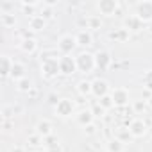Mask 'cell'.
<instances>
[{
    "label": "cell",
    "instance_id": "7",
    "mask_svg": "<svg viewBox=\"0 0 152 152\" xmlns=\"http://www.w3.org/2000/svg\"><path fill=\"white\" fill-rule=\"evenodd\" d=\"M97 7H99V11H100L102 15L111 16V15L116 13V9H118V2H116V0H100V2L97 4Z\"/></svg>",
    "mask_w": 152,
    "mask_h": 152
},
{
    "label": "cell",
    "instance_id": "22",
    "mask_svg": "<svg viewBox=\"0 0 152 152\" xmlns=\"http://www.w3.org/2000/svg\"><path fill=\"white\" fill-rule=\"evenodd\" d=\"M31 86H32V83L29 81V79H22V81H18V90H22V91H27V90H31Z\"/></svg>",
    "mask_w": 152,
    "mask_h": 152
},
{
    "label": "cell",
    "instance_id": "19",
    "mask_svg": "<svg viewBox=\"0 0 152 152\" xmlns=\"http://www.w3.org/2000/svg\"><path fill=\"white\" fill-rule=\"evenodd\" d=\"M22 50H23V52H34V50H36V41H34L32 38L23 39V43H22Z\"/></svg>",
    "mask_w": 152,
    "mask_h": 152
},
{
    "label": "cell",
    "instance_id": "28",
    "mask_svg": "<svg viewBox=\"0 0 152 152\" xmlns=\"http://www.w3.org/2000/svg\"><path fill=\"white\" fill-rule=\"evenodd\" d=\"M11 152H23V150H22V148H20V147H15V148H13V150H11Z\"/></svg>",
    "mask_w": 152,
    "mask_h": 152
},
{
    "label": "cell",
    "instance_id": "5",
    "mask_svg": "<svg viewBox=\"0 0 152 152\" xmlns=\"http://www.w3.org/2000/svg\"><path fill=\"white\" fill-rule=\"evenodd\" d=\"M72 113H73V102H72L70 99H61V100L56 104V115L66 118V116H70Z\"/></svg>",
    "mask_w": 152,
    "mask_h": 152
},
{
    "label": "cell",
    "instance_id": "8",
    "mask_svg": "<svg viewBox=\"0 0 152 152\" xmlns=\"http://www.w3.org/2000/svg\"><path fill=\"white\" fill-rule=\"evenodd\" d=\"M145 132H147V124H145L143 120L136 118V120L131 122V125H129V134H131V136H134V138H141Z\"/></svg>",
    "mask_w": 152,
    "mask_h": 152
},
{
    "label": "cell",
    "instance_id": "3",
    "mask_svg": "<svg viewBox=\"0 0 152 152\" xmlns=\"http://www.w3.org/2000/svg\"><path fill=\"white\" fill-rule=\"evenodd\" d=\"M59 70H61V73H66V75L75 73V70H77V61L70 56H63L59 59Z\"/></svg>",
    "mask_w": 152,
    "mask_h": 152
},
{
    "label": "cell",
    "instance_id": "25",
    "mask_svg": "<svg viewBox=\"0 0 152 152\" xmlns=\"http://www.w3.org/2000/svg\"><path fill=\"white\" fill-rule=\"evenodd\" d=\"M50 16H52V11H50V9L41 11V18H50Z\"/></svg>",
    "mask_w": 152,
    "mask_h": 152
},
{
    "label": "cell",
    "instance_id": "15",
    "mask_svg": "<svg viewBox=\"0 0 152 152\" xmlns=\"http://www.w3.org/2000/svg\"><path fill=\"white\" fill-rule=\"evenodd\" d=\"M13 66H15V63L7 56H4L2 57V72H0V73H2L4 77H7V75H11V72H13Z\"/></svg>",
    "mask_w": 152,
    "mask_h": 152
},
{
    "label": "cell",
    "instance_id": "11",
    "mask_svg": "<svg viewBox=\"0 0 152 152\" xmlns=\"http://www.w3.org/2000/svg\"><path fill=\"white\" fill-rule=\"evenodd\" d=\"M109 64H111V54L106 52V50L97 52V56H95V66L100 68V70H106Z\"/></svg>",
    "mask_w": 152,
    "mask_h": 152
},
{
    "label": "cell",
    "instance_id": "18",
    "mask_svg": "<svg viewBox=\"0 0 152 152\" xmlns=\"http://www.w3.org/2000/svg\"><path fill=\"white\" fill-rule=\"evenodd\" d=\"M45 25H47L45 18H41V16H34V18H31V29H34V31H43Z\"/></svg>",
    "mask_w": 152,
    "mask_h": 152
},
{
    "label": "cell",
    "instance_id": "2",
    "mask_svg": "<svg viewBox=\"0 0 152 152\" xmlns=\"http://www.w3.org/2000/svg\"><path fill=\"white\" fill-rule=\"evenodd\" d=\"M136 18L140 22H150L152 20V2H140L136 6Z\"/></svg>",
    "mask_w": 152,
    "mask_h": 152
},
{
    "label": "cell",
    "instance_id": "26",
    "mask_svg": "<svg viewBox=\"0 0 152 152\" xmlns=\"http://www.w3.org/2000/svg\"><path fill=\"white\" fill-rule=\"evenodd\" d=\"M90 23H91V27H99V25H100V22H99L97 18H91V20H90Z\"/></svg>",
    "mask_w": 152,
    "mask_h": 152
},
{
    "label": "cell",
    "instance_id": "27",
    "mask_svg": "<svg viewBox=\"0 0 152 152\" xmlns=\"http://www.w3.org/2000/svg\"><path fill=\"white\" fill-rule=\"evenodd\" d=\"M29 141H31V145H38V138H34V136L29 138Z\"/></svg>",
    "mask_w": 152,
    "mask_h": 152
},
{
    "label": "cell",
    "instance_id": "1",
    "mask_svg": "<svg viewBox=\"0 0 152 152\" xmlns=\"http://www.w3.org/2000/svg\"><path fill=\"white\" fill-rule=\"evenodd\" d=\"M75 61H77V70H81L84 73H90L95 68V56L90 52H81L75 57Z\"/></svg>",
    "mask_w": 152,
    "mask_h": 152
},
{
    "label": "cell",
    "instance_id": "17",
    "mask_svg": "<svg viewBox=\"0 0 152 152\" xmlns=\"http://www.w3.org/2000/svg\"><path fill=\"white\" fill-rule=\"evenodd\" d=\"M124 148H125V145L118 138H115L107 143V152H124Z\"/></svg>",
    "mask_w": 152,
    "mask_h": 152
},
{
    "label": "cell",
    "instance_id": "23",
    "mask_svg": "<svg viewBox=\"0 0 152 152\" xmlns=\"http://www.w3.org/2000/svg\"><path fill=\"white\" fill-rule=\"evenodd\" d=\"M15 16H11V15H2V23L6 25V27H9V25H15Z\"/></svg>",
    "mask_w": 152,
    "mask_h": 152
},
{
    "label": "cell",
    "instance_id": "10",
    "mask_svg": "<svg viewBox=\"0 0 152 152\" xmlns=\"http://www.w3.org/2000/svg\"><path fill=\"white\" fill-rule=\"evenodd\" d=\"M111 97H113L115 106H125V104L129 102V93H127V90H124V88H115L113 93H111Z\"/></svg>",
    "mask_w": 152,
    "mask_h": 152
},
{
    "label": "cell",
    "instance_id": "14",
    "mask_svg": "<svg viewBox=\"0 0 152 152\" xmlns=\"http://www.w3.org/2000/svg\"><path fill=\"white\" fill-rule=\"evenodd\" d=\"M75 39H77V45H81V47H90L91 45V34L88 31H81L75 36Z\"/></svg>",
    "mask_w": 152,
    "mask_h": 152
},
{
    "label": "cell",
    "instance_id": "16",
    "mask_svg": "<svg viewBox=\"0 0 152 152\" xmlns=\"http://www.w3.org/2000/svg\"><path fill=\"white\" fill-rule=\"evenodd\" d=\"M23 75H25V66L20 64V63H15L13 72H11V77L16 79V81H22V79H23Z\"/></svg>",
    "mask_w": 152,
    "mask_h": 152
},
{
    "label": "cell",
    "instance_id": "9",
    "mask_svg": "<svg viewBox=\"0 0 152 152\" xmlns=\"http://www.w3.org/2000/svg\"><path fill=\"white\" fill-rule=\"evenodd\" d=\"M107 91H109V86H107V83H106L104 79H95V81L91 83V93L97 95L99 99L106 97Z\"/></svg>",
    "mask_w": 152,
    "mask_h": 152
},
{
    "label": "cell",
    "instance_id": "24",
    "mask_svg": "<svg viewBox=\"0 0 152 152\" xmlns=\"http://www.w3.org/2000/svg\"><path fill=\"white\" fill-rule=\"evenodd\" d=\"M143 83H145L147 90H152V70L145 73V77H143Z\"/></svg>",
    "mask_w": 152,
    "mask_h": 152
},
{
    "label": "cell",
    "instance_id": "21",
    "mask_svg": "<svg viewBox=\"0 0 152 152\" xmlns=\"http://www.w3.org/2000/svg\"><path fill=\"white\" fill-rule=\"evenodd\" d=\"M99 106H100L102 109H109V107H113V106H115V102H113V97H111V95H106V97H102V99L99 100Z\"/></svg>",
    "mask_w": 152,
    "mask_h": 152
},
{
    "label": "cell",
    "instance_id": "13",
    "mask_svg": "<svg viewBox=\"0 0 152 152\" xmlns=\"http://www.w3.org/2000/svg\"><path fill=\"white\" fill-rule=\"evenodd\" d=\"M93 116H95V115H93V111H90V109H88V111H81V113L77 115V122H79L81 125H86V127H88V125H91Z\"/></svg>",
    "mask_w": 152,
    "mask_h": 152
},
{
    "label": "cell",
    "instance_id": "6",
    "mask_svg": "<svg viewBox=\"0 0 152 152\" xmlns=\"http://www.w3.org/2000/svg\"><path fill=\"white\" fill-rule=\"evenodd\" d=\"M75 45H77V39H75L73 36H63L61 39H59V43H57V47H59V50L64 54V56H68V54H72V50L75 48Z\"/></svg>",
    "mask_w": 152,
    "mask_h": 152
},
{
    "label": "cell",
    "instance_id": "4",
    "mask_svg": "<svg viewBox=\"0 0 152 152\" xmlns=\"http://www.w3.org/2000/svg\"><path fill=\"white\" fill-rule=\"evenodd\" d=\"M41 70L43 73L47 75V77H52V75L59 73V61L57 59H52V57H45L43 59V64H41Z\"/></svg>",
    "mask_w": 152,
    "mask_h": 152
},
{
    "label": "cell",
    "instance_id": "20",
    "mask_svg": "<svg viewBox=\"0 0 152 152\" xmlns=\"http://www.w3.org/2000/svg\"><path fill=\"white\" fill-rule=\"evenodd\" d=\"M77 90H79L81 95H88V93H91V83H88V81H81V83L77 84Z\"/></svg>",
    "mask_w": 152,
    "mask_h": 152
},
{
    "label": "cell",
    "instance_id": "12",
    "mask_svg": "<svg viewBox=\"0 0 152 152\" xmlns=\"http://www.w3.org/2000/svg\"><path fill=\"white\" fill-rule=\"evenodd\" d=\"M36 132H38L39 136H43V138H48V136L52 134V125H50V122H47V120L38 122V124H36Z\"/></svg>",
    "mask_w": 152,
    "mask_h": 152
},
{
    "label": "cell",
    "instance_id": "29",
    "mask_svg": "<svg viewBox=\"0 0 152 152\" xmlns=\"http://www.w3.org/2000/svg\"><path fill=\"white\" fill-rule=\"evenodd\" d=\"M148 106H150V107H152V99H150V100H148Z\"/></svg>",
    "mask_w": 152,
    "mask_h": 152
}]
</instances>
